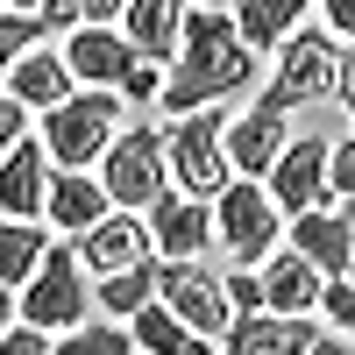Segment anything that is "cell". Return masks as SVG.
Segmentation results:
<instances>
[{
    "label": "cell",
    "mask_w": 355,
    "mask_h": 355,
    "mask_svg": "<svg viewBox=\"0 0 355 355\" xmlns=\"http://www.w3.org/2000/svg\"><path fill=\"white\" fill-rule=\"evenodd\" d=\"M249 78H256V57L234 43L227 8H178V57H171V71L157 85V100H164L171 121L220 107L227 93H242Z\"/></svg>",
    "instance_id": "obj_1"
},
{
    "label": "cell",
    "mask_w": 355,
    "mask_h": 355,
    "mask_svg": "<svg viewBox=\"0 0 355 355\" xmlns=\"http://www.w3.org/2000/svg\"><path fill=\"white\" fill-rule=\"evenodd\" d=\"M348 78H355V64H348V50H341V43H327L320 28H291V36L277 43V78L263 85V100H256V107H263V114H277V121H284L291 107H306V100H327V93L348 107V100H355V85H348Z\"/></svg>",
    "instance_id": "obj_2"
},
{
    "label": "cell",
    "mask_w": 355,
    "mask_h": 355,
    "mask_svg": "<svg viewBox=\"0 0 355 355\" xmlns=\"http://www.w3.org/2000/svg\"><path fill=\"white\" fill-rule=\"evenodd\" d=\"M220 135H227V114H220V107L171 121V135H164V178H171V192H178V199L214 206V199L234 185V178H227V150H220Z\"/></svg>",
    "instance_id": "obj_3"
},
{
    "label": "cell",
    "mask_w": 355,
    "mask_h": 355,
    "mask_svg": "<svg viewBox=\"0 0 355 355\" xmlns=\"http://www.w3.org/2000/svg\"><path fill=\"white\" fill-rule=\"evenodd\" d=\"M15 320H21V327H36V334H71V327L93 320V291H85V270H78L71 242H50V249H43L36 277H28L21 299H15Z\"/></svg>",
    "instance_id": "obj_4"
},
{
    "label": "cell",
    "mask_w": 355,
    "mask_h": 355,
    "mask_svg": "<svg viewBox=\"0 0 355 355\" xmlns=\"http://www.w3.org/2000/svg\"><path fill=\"white\" fill-rule=\"evenodd\" d=\"M121 100H114V93H71L64 107H50L43 114V157L57 164V171H85V164H100L107 157V142L114 135H121L128 121H121Z\"/></svg>",
    "instance_id": "obj_5"
},
{
    "label": "cell",
    "mask_w": 355,
    "mask_h": 355,
    "mask_svg": "<svg viewBox=\"0 0 355 355\" xmlns=\"http://www.w3.org/2000/svg\"><path fill=\"white\" fill-rule=\"evenodd\" d=\"M100 192H107L114 214H150V206L171 192V178H164V128H121L114 135Z\"/></svg>",
    "instance_id": "obj_6"
},
{
    "label": "cell",
    "mask_w": 355,
    "mask_h": 355,
    "mask_svg": "<svg viewBox=\"0 0 355 355\" xmlns=\"http://www.w3.org/2000/svg\"><path fill=\"white\" fill-rule=\"evenodd\" d=\"M277 206H270V192L263 185H249V178H234V185L214 199V234H220V249H227V263L234 270H249V263H263L277 249Z\"/></svg>",
    "instance_id": "obj_7"
},
{
    "label": "cell",
    "mask_w": 355,
    "mask_h": 355,
    "mask_svg": "<svg viewBox=\"0 0 355 355\" xmlns=\"http://www.w3.org/2000/svg\"><path fill=\"white\" fill-rule=\"evenodd\" d=\"M157 306H164L185 334H199V341H220L227 320H234L220 277L199 270V263H157Z\"/></svg>",
    "instance_id": "obj_8"
},
{
    "label": "cell",
    "mask_w": 355,
    "mask_h": 355,
    "mask_svg": "<svg viewBox=\"0 0 355 355\" xmlns=\"http://www.w3.org/2000/svg\"><path fill=\"white\" fill-rule=\"evenodd\" d=\"M263 192H270L277 214H313V206H327V135L284 142V157L270 164Z\"/></svg>",
    "instance_id": "obj_9"
},
{
    "label": "cell",
    "mask_w": 355,
    "mask_h": 355,
    "mask_svg": "<svg viewBox=\"0 0 355 355\" xmlns=\"http://www.w3.org/2000/svg\"><path fill=\"white\" fill-rule=\"evenodd\" d=\"M291 256L327 284V277H348L355 263V227L341 206H313V214H291Z\"/></svg>",
    "instance_id": "obj_10"
},
{
    "label": "cell",
    "mask_w": 355,
    "mask_h": 355,
    "mask_svg": "<svg viewBox=\"0 0 355 355\" xmlns=\"http://www.w3.org/2000/svg\"><path fill=\"white\" fill-rule=\"evenodd\" d=\"M71 256H78V270H93V277H121V270H135V263H157L150 227H142L135 214H107L100 227H85L71 242Z\"/></svg>",
    "instance_id": "obj_11"
},
{
    "label": "cell",
    "mask_w": 355,
    "mask_h": 355,
    "mask_svg": "<svg viewBox=\"0 0 355 355\" xmlns=\"http://www.w3.org/2000/svg\"><path fill=\"white\" fill-rule=\"evenodd\" d=\"M43 192H50V157L36 135H21L8 157H0V220L43 227Z\"/></svg>",
    "instance_id": "obj_12"
},
{
    "label": "cell",
    "mask_w": 355,
    "mask_h": 355,
    "mask_svg": "<svg viewBox=\"0 0 355 355\" xmlns=\"http://www.w3.org/2000/svg\"><path fill=\"white\" fill-rule=\"evenodd\" d=\"M220 150H227V178L263 185V178H270V164L284 157V121H277V114H263V107H249V114H234V121H227Z\"/></svg>",
    "instance_id": "obj_13"
},
{
    "label": "cell",
    "mask_w": 355,
    "mask_h": 355,
    "mask_svg": "<svg viewBox=\"0 0 355 355\" xmlns=\"http://www.w3.org/2000/svg\"><path fill=\"white\" fill-rule=\"evenodd\" d=\"M150 249H164L171 263H192L206 242H214V206H199V199H178V192H164L157 206H150ZM157 256V263H164Z\"/></svg>",
    "instance_id": "obj_14"
},
{
    "label": "cell",
    "mask_w": 355,
    "mask_h": 355,
    "mask_svg": "<svg viewBox=\"0 0 355 355\" xmlns=\"http://www.w3.org/2000/svg\"><path fill=\"white\" fill-rule=\"evenodd\" d=\"M313 341H320L313 320H277V313H242V320H227V334H220L227 355H306Z\"/></svg>",
    "instance_id": "obj_15"
},
{
    "label": "cell",
    "mask_w": 355,
    "mask_h": 355,
    "mask_svg": "<svg viewBox=\"0 0 355 355\" xmlns=\"http://www.w3.org/2000/svg\"><path fill=\"white\" fill-rule=\"evenodd\" d=\"M0 93H8L21 114H28V107L50 114V107H64L78 85H71V71H64V57H57L50 43H36L28 57H15V71H8V85H0Z\"/></svg>",
    "instance_id": "obj_16"
},
{
    "label": "cell",
    "mask_w": 355,
    "mask_h": 355,
    "mask_svg": "<svg viewBox=\"0 0 355 355\" xmlns=\"http://www.w3.org/2000/svg\"><path fill=\"white\" fill-rule=\"evenodd\" d=\"M256 299H263V313H277V320H306V306L320 299V277L291 249H270L263 270H256Z\"/></svg>",
    "instance_id": "obj_17"
},
{
    "label": "cell",
    "mask_w": 355,
    "mask_h": 355,
    "mask_svg": "<svg viewBox=\"0 0 355 355\" xmlns=\"http://www.w3.org/2000/svg\"><path fill=\"white\" fill-rule=\"evenodd\" d=\"M114 214L107 192H100V178H85V171H57L50 178V192H43V220L50 227H64V234H85V227H100Z\"/></svg>",
    "instance_id": "obj_18"
},
{
    "label": "cell",
    "mask_w": 355,
    "mask_h": 355,
    "mask_svg": "<svg viewBox=\"0 0 355 355\" xmlns=\"http://www.w3.org/2000/svg\"><path fill=\"white\" fill-rule=\"evenodd\" d=\"M114 21H121V43L150 71L164 64V57H178V0H135V8H121Z\"/></svg>",
    "instance_id": "obj_19"
},
{
    "label": "cell",
    "mask_w": 355,
    "mask_h": 355,
    "mask_svg": "<svg viewBox=\"0 0 355 355\" xmlns=\"http://www.w3.org/2000/svg\"><path fill=\"white\" fill-rule=\"evenodd\" d=\"M299 0H249V8H227V21H234V43H242L249 57L256 50H277L291 28H299Z\"/></svg>",
    "instance_id": "obj_20"
},
{
    "label": "cell",
    "mask_w": 355,
    "mask_h": 355,
    "mask_svg": "<svg viewBox=\"0 0 355 355\" xmlns=\"http://www.w3.org/2000/svg\"><path fill=\"white\" fill-rule=\"evenodd\" d=\"M128 348L135 355H220L214 341H199V334H185V327H178V320L150 299V306H142L135 320H128Z\"/></svg>",
    "instance_id": "obj_21"
},
{
    "label": "cell",
    "mask_w": 355,
    "mask_h": 355,
    "mask_svg": "<svg viewBox=\"0 0 355 355\" xmlns=\"http://www.w3.org/2000/svg\"><path fill=\"white\" fill-rule=\"evenodd\" d=\"M43 249H50V234H43V227H21V220H0V284H8V291H21L28 277H36V263H43Z\"/></svg>",
    "instance_id": "obj_22"
},
{
    "label": "cell",
    "mask_w": 355,
    "mask_h": 355,
    "mask_svg": "<svg viewBox=\"0 0 355 355\" xmlns=\"http://www.w3.org/2000/svg\"><path fill=\"white\" fill-rule=\"evenodd\" d=\"M157 299V263H135V270H121V277H100V291H93V306H107V320H128Z\"/></svg>",
    "instance_id": "obj_23"
},
{
    "label": "cell",
    "mask_w": 355,
    "mask_h": 355,
    "mask_svg": "<svg viewBox=\"0 0 355 355\" xmlns=\"http://www.w3.org/2000/svg\"><path fill=\"white\" fill-rule=\"evenodd\" d=\"M50 355H135V348H128V327H121V320H85V327L57 334Z\"/></svg>",
    "instance_id": "obj_24"
},
{
    "label": "cell",
    "mask_w": 355,
    "mask_h": 355,
    "mask_svg": "<svg viewBox=\"0 0 355 355\" xmlns=\"http://www.w3.org/2000/svg\"><path fill=\"white\" fill-rule=\"evenodd\" d=\"M43 43V21H36V8H0V78L15 71V57H28Z\"/></svg>",
    "instance_id": "obj_25"
},
{
    "label": "cell",
    "mask_w": 355,
    "mask_h": 355,
    "mask_svg": "<svg viewBox=\"0 0 355 355\" xmlns=\"http://www.w3.org/2000/svg\"><path fill=\"white\" fill-rule=\"evenodd\" d=\"M348 192H355V142H327V206H341L348 214Z\"/></svg>",
    "instance_id": "obj_26"
},
{
    "label": "cell",
    "mask_w": 355,
    "mask_h": 355,
    "mask_svg": "<svg viewBox=\"0 0 355 355\" xmlns=\"http://www.w3.org/2000/svg\"><path fill=\"white\" fill-rule=\"evenodd\" d=\"M320 313H327L334 320V334L348 341V320H355V291H348V277H327V284H320V299H313Z\"/></svg>",
    "instance_id": "obj_27"
},
{
    "label": "cell",
    "mask_w": 355,
    "mask_h": 355,
    "mask_svg": "<svg viewBox=\"0 0 355 355\" xmlns=\"http://www.w3.org/2000/svg\"><path fill=\"white\" fill-rule=\"evenodd\" d=\"M0 355H50V334H36V327H21V320H15V327L0 334Z\"/></svg>",
    "instance_id": "obj_28"
},
{
    "label": "cell",
    "mask_w": 355,
    "mask_h": 355,
    "mask_svg": "<svg viewBox=\"0 0 355 355\" xmlns=\"http://www.w3.org/2000/svg\"><path fill=\"white\" fill-rule=\"evenodd\" d=\"M21 135H28V114H21V107H15L8 93H0V157H8V150H15Z\"/></svg>",
    "instance_id": "obj_29"
},
{
    "label": "cell",
    "mask_w": 355,
    "mask_h": 355,
    "mask_svg": "<svg viewBox=\"0 0 355 355\" xmlns=\"http://www.w3.org/2000/svg\"><path fill=\"white\" fill-rule=\"evenodd\" d=\"M320 15H327V28H334L327 43H348V28H355V8H348V0H327Z\"/></svg>",
    "instance_id": "obj_30"
},
{
    "label": "cell",
    "mask_w": 355,
    "mask_h": 355,
    "mask_svg": "<svg viewBox=\"0 0 355 355\" xmlns=\"http://www.w3.org/2000/svg\"><path fill=\"white\" fill-rule=\"evenodd\" d=\"M306 355H355V348H348V341H341V334H320V341H313V348H306Z\"/></svg>",
    "instance_id": "obj_31"
},
{
    "label": "cell",
    "mask_w": 355,
    "mask_h": 355,
    "mask_svg": "<svg viewBox=\"0 0 355 355\" xmlns=\"http://www.w3.org/2000/svg\"><path fill=\"white\" fill-rule=\"evenodd\" d=\"M8 327H15V291L0 284V334H8Z\"/></svg>",
    "instance_id": "obj_32"
}]
</instances>
